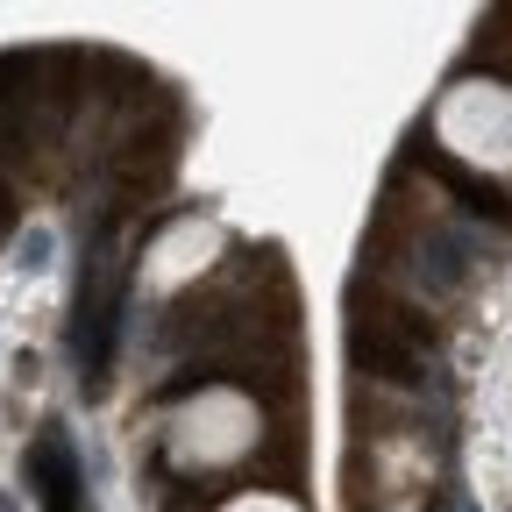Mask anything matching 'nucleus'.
I'll list each match as a JSON object with an SVG mask.
<instances>
[{"mask_svg": "<svg viewBox=\"0 0 512 512\" xmlns=\"http://www.w3.org/2000/svg\"><path fill=\"white\" fill-rule=\"evenodd\" d=\"M221 512H299L285 491H242V498H228Z\"/></svg>", "mask_w": 512, "mask_h": 512, "instance_id": "3", "label": "nucleus"}, {"mask_svg": "<svg viewBox=\"0 0 512 512\" xmlns=\"http://www.w3.org/2000/svg\"><path fill=\"white\" fill-rule=\"evenodd\" d=\"M256 434H264V420H256V406L235 384H207L171 420V463L178 470H228L256 448Z\"/></svg>", "mask_w": 512, "mask_h": 512, "instance_id": "1", "label": "nucleus"}, {"mask_svg": "<svg viewBox=\"0 0 512 512\" xmlns=\"http://www.w3.org/2000/svg\"><path fill=\"white\" fill-rule=\"evenodd\" d=\"M214 249H221V235L200 228V221L171 228V235L150 249V285H178V278H192V271H207V256H214Z\"/></svg>", "mask_w": 512, "mask_h": 512, "instance_id": "2", "label": "nucleus"}]
</instances>
